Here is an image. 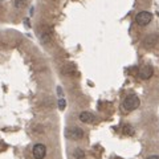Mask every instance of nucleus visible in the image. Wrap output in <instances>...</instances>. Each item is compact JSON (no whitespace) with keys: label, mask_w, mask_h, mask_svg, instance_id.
Instances as JSON below:
<instances>
[{"label":"nucleus","mask_w":159,"mask_h":159,"mask_svg":"<svg viewBox=\"0 0 159 159\" xmlns=\"http://www.w3.org/2000/svg\"><path fill=\"white\" fill-rule=\"evenodd\" d=\"M16 7H19V8H21V7H24L25 6V3H24V0H16Z\"/></svg>","instance_id":"11"},{"label":"nucleus","mask_w":159,"mask_h":159,"mask_svg":"<svg viewBox=\"0 0 159 159\" xmlns=\"http://www.w3.org/2000/svg\"><path fill=\"white\" fill-rule=\"evenodd\" d=\"M139 103H141V101H139V98L135 96V94H130V96H127L125 99H123L122 107L125 109L126 111H133L139 106Z\"/></svg>","instance_id":"1"},{"label":"nucleus","mask_w":159,"mask_h":159,"mask_svg":"<svg viewBox=\"0 0 159 159\" xmlns=\"http://www.w3.org/2000/svg\"><path fill=\"white\" fill-rule=\"evenodd\" d=\"M73 155H74V158H77V159H82L84 157H85V152H84L81 148H76L74 152H73Z\"/></svg>","instance_id":"8"},{"label":"nucleus","mask_w":159,"mask_h":159,"mask_svg":"<svg viewBox=\"0 0 159 159\" xmlns=\"http://www.w3.org/2000/svg\"><path fill=\"white\" fill-rule=\"evenodd\" d=\"M158 15H159V12H158Z\"/></svg>","instance_id":"13"},{"label":"nucleus","mask_w":159,"mask_h":159,"mask_svg":"<svg viewBox=\"0 0 159 159\" xmlns=\"http://www.w3.org/2000/svg\"><path fill=\"white\" fill-rule=\"evenodd\" d=\"M151 20H152V15L148 11H142L135 16V21L138 25H141V27H145L147 24H150Z\"/></svg>","instance_id":"2"},{"label":"nucleus","mask_w":159,"mask_h":159,"mask_svg":"<svg viewBox=\"0 0 159 159\" xmlns=\"http://www.w3.org/2000/svg\"><path fill=\"white\" fill-rule=\"evenodd\" d=\"M147 159H159V157H158V155H150Z\"/></svg>","instance_id":"12"},{"label":"nucleus","mask_w":159,"mask_h":159,"mask_svg":"<svg viewBox=\"0 0 159 159\" xmlns=\"http://www.w3.org/2000/svg\"><path fill=\"white\" fill-rule=\"evenodd\" d=\"M65 135L69 139H73V141H78L84 137V130L80 127H68L65 130Z\"/></svg>","instance_id":"3"},{"label":"nucleus","mask_w":159,"mask_h":159,"mask_svg":"<svg viewBox=\"0 0 159 159\" xmlns=\"http://www.w3.org/2000/svg\"><path fill=\"white\" fill-rule=\"evenodd\" d=\"M32 154H33V157L36 159H43L44 157H45V154H47V147L44 146L43 143H37V145L33 146Z\"/></svg>","instance_id":"4"},{"label":"nucleus","mask_w":159,"mask_h":159,"mask_svg":"<svg viewBox=\"0 0 159 159\" xmlns=\"http://www.w3.org/2000/svg\"><path fill=\"white\" fill-rule=\"evenodd\" d=\"M155 43H157V36H155V34H152V36H148V37L145 40V47L150 48V47H152Z\"/></svg>","instance_id":"7"},{"label":"nucleus","mask_w":159,"mask_h":159,"mask_svg":"<svg viewBox=\"0 0 159 159\" xmlns=\"http://www.w3.org/2000/svg\"><path fill=\"white\" fill-rule=\"evenodd\" d=\"M123 133H125V134H129V135H131V134L134 133V130H133V127H131V126L126 125L125 127H123Z\"/></svg>","instance_id":"9"},{"label":"nucleus","mask_w":159,"mask_h":159,"mask_svg":"<svg viewBox=\"0 0 159 159\" xmlns=\"http://www.w3.org/2000/svg\"><path fill=\"white\" fill-rule=\"evenodd\" d=\"M66 106V102H65V99L64 98H60V101H58V107H60V110H64Z\"/></svg>","instance_id":"10"},{"label":"nucleus","mask_w":159,"mask_h":159,"mask_svg":"<svg viewBox=\"0 0 159 159\" xmlns=\"http://www.w3.org/2000/svg\"><path fill=\"white\" fill-rule=\"evenodd\" d=\"M152 74H154V69L150 65H145V66H142L141 69H139V77H141L142 80L151 78Z\"/></svg>","instance_id":"5"},{"label":"nucleus","mask_w":159,"mask_h":159,"mask_svg":"<svg viewBox=\"0 0 159 159\" xmlns=\"http://www.w3.org/2000/svg\"><path fill=\"white\" fill-rule=\"evenodd\" d=\"M78 118H80V121L84 122V123H93L94 121H96V117L89 111H82L81 114H80Z\"/></svg>","instance_id":"6"}]
</instances>
